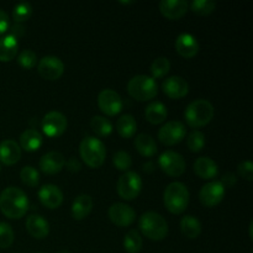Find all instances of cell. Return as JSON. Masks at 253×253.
I'll use <instances>...</instances> for the list:
<instances>
[{
	"instance_id": "e0dca14e",
	"label": "cell",
	"mask_w": 253,
	"mask_h": 253,
	"mask_svg": "<svg viewBox=\"0 0 253 253\" xmlns=\"http://www.w3.org/2000/svg\"><path fill=\"white\" fill-rule=\"evenodd\" d=\"M39 199L48 209H57L63 203V193L57 185L44 184L39 190Z\"/></svg>"
},
{
	"instance_id": "4dcf8cb0",
	"label": "cell",
	"mask_w": 253,
	"mask_h": 253,
	"mask_svg": "<svg viewBox=\"0 0 253 253\" xmlns=\"http://www.w3.org/2000/svg\"><path fill=\"white\" fill-rule=\"evenodd\" d=\"M90 126L94 132L100 136V137H106V136L113 132V124L104 116H93L90 121Z\"/></svg>"
},
{
	"instance_id": "f1b7e54d",
	"label": "cell",
	"mask_w": 253,
	"mask_h": 253,
	"mask_svg": "<svg viewBox=\"0 0 253 253\" xmlns=\"http://www.w3.org/2000/svg\"><path fill=\"white\" fill-rule=\"evenodd\" d=\"M116 130L121 137L131 138L137 130V124H136L135 118L130 114L120 116L116 121Z\"/></svg>"
},
{
	"instance_id": "d6986e66",
	"label": "cell",
	"mask_w": 253,
	"mask_h": 253,
	"mask_svg": "<svg viewBox=\"0 0 253 253\" xmlns=\"http://www.w3.org/2000/svg\"><path fill=\"white\" fill-rule=\"evenodd\" d=\"M188 4L185 0H162L160 2V11L169 20H178L184 16L188 11Z\"/></svg>"
},
{
	"instance_id": "f546056e",
	"label": "cell",
	"mask_w": 253,
	"mask_h": 253,
	"mask_svg": "<svg viewBox=\"0 0 253 253\" xmlns=\"http://www.w3.org/2000/svg\"><path fill=\"white\" fill-rule=\"evenodd\" d=\"M142 236L137 230H130L124 237V249L128 253H138L142 250Z\"/></svg>"
},
{
	"instance_id": "e575fe53",
	"label": "cell",
	"mask_w": 253,
	"mask_h": 253,
	"mask_svg": "<svg viewBox=\"0 0 253 253\" xmlns=\"http://www.w3.org/2000/svg\"><path fill=\"white\" fill-rule=\"evenodd\" d=\"M20 178H21L22 183L26 184L27 187L35 188L39 185L40 183V174L34 167L31 166H25L20 172Z\"/></svg>"
},
{
	"instance_id": "f6af8a7d",
	"label": "cell",
	"mask_w": 253,
	"mask_h": 253,
	"mask_svg": "<svg viewBox=\"0 0 253 253\" xmlns=\"http://www.w3.org/2000/svg\"><path fill=\"white\" fill-rule=\"evenodd\" d=\"M57 253H69V251H67V250H62V251H59Z\"/></svg>"
},
{
	"instance_id": "83f0119b",
	"label": "cell",
	"mask_w": 253,
	"mask_h": 253,
	"mask_svg": "<svg viewBox=\"0 0 253 253\" xmlns=\"http://www.w3.org/2000/svg\"><path fill=\"white\" fill-rule=\"evenodd\" d=\"M180 231L184 235L187 239L194 240L199 237L202 234V224L199 220L192 215H185L182 220H180Z\"/></svg>"
},
{
	"instance_id": "30bf717a",
	"label": "cell",
	"mask_w": 253,
	"mask_h": 253,
	"mask_svg": "<svg viewBox=\"0 0 253 253\" xmlns=\"http://www.w3.org/2000/svg\"><path fill=\"white\" fill-rule=\"evenodd\" d=\"M225 197V187L220 180H212L202 187L199 199L204 207L214 208L222 202Z\"/></svg>"
},
{
	"instance_id": "ab89813d",
	"label": "cell",
	"mask_w": 253,
	"mask_h": 253,
	"mask_svg": "<svg viewBox=\"0 0 253 253\" xmlns=\"http://www.w3.org/2000/svg\"><path fill=\"white\" fill-rule=\"evenodd\" d=\"M237 170H239V174L242 178H245V179H253V163L251 161H244V162L240 163L239 167H237Z\"/></svg>"
},
{
	"instance_id": "f35d334b",
	"label": "cell",
	"mask_w": 253,
	"mask_h": 253,
	"mask_svg": "<svg viewBox=\"0 0 253 253\" xmlns=\"http://www.w3.org/2000/svg\"><path fill=\"white\" fill-rule=\"evenodd\" d=\"M17 62L20 66L25 69H31L37 63V54L32 49H24L21 53L17 56Z\"/></svg>"
},
{
	"instance_id": "8d00e7d4",
	"label": "cell",
	"mask_w": 253,
	"mask_h": 253,
	"mask_svg": "<svg viewBox=\"0 0 253 253\" xmlns=\"http://www.w3.org/2000/svg\"><path fill=\"white\" fill-rule=\"evenodd\" d=\"M113 163L119 170H125L127 172L132 165V158L126 151H118L113 157Z\"/></svg>"
},
{
	"instance_id": "ee69618b",
	"label": "cell",
	"mask_w": 253,
	"mask_h": 253,
	"mask_svg": "<svg viewBox=\"0 0 253 253\" xmlns=\"http://www.w3.org/2000/svg\"><path fill=\"white\" fill-rule=\"evenodd\" d=\"M221 183L224 184V187H232L236 183V177L231 173H227V174L224 175V179H222Z\"/></svg>"
},
{
	"instance_id": "5bb4252c",
	"label": "cell",
	"mask_w": 253,
	"mask_h": 253,
	"mask_svg": "<svg viewBox=\"0 0 253 253\" xmlns=\"http://www.w3.org/2000/svg\"><path fill=\"white\" fill-rule=\"evenodd\" d=\"M109 219L119 227L130 226L136 219V211L127 204L115 203L109 208Z\"/></svg>"
},
{
	"instance_id": "74e56055",
	"label": "cell",
	"mask_w": 253,
	"mask_h": 253,
	"mask_svg": "<svg viewBox=\"0 0 253 253\" xmlns=\"http://www.w3.org/2000/svg\"><path fill=\"white\" fill-rule=\"evenodd\" d=\"M14 242V231L7 222H0V249H7Z\"/></svg>"
},
{
	"instance_id": "8fae6325",
	"label": "cell",
	"mask_w": 253,
	"mask_h": 253,
	"mask_svg": "<svg viewBox=\"0 0 253 253\" xmlns=\"http://www.w3.org/2000/svg\"><path fill=\"white\" fill-rule=\"evenodd\" d=\"M99 109L108 116H115L123 110V99L113 89H104L98 95Z\"/></svg>"
},
{
	"instance_id": "7402d4cb",
	"label": "cell",
	"mask_w": 253,
	"mask_h": 253,
	"mask_svg": "<svg viewBox=\"0 0 253 253\" xmlns=\"http://www.w3.org/2000/svg\"><path fill=\"white\" fill-rule=\"evenodd\" d=\"M193 168H194V172L198 177L207 180L212 179L219 173V167H217L216 162L209 157L197 158L194 165H193Z\"/></svg>"
},
{
	"instance_id": "7bdbcfd3",
	"label": "cell",
	"mask_w": 253,
	"mask_h": 253,
	"mask_svg": "<svg viewBox=\"0 0 253 253\" xmlns=\"http://www.w3.org/2000/svg\"><path fill=\"white\" fill-rule=\"evenodd\" d=\"M24 34H25V27L22 26L21 24H15L14 26L11 27V32H10V35H12L15 39H20L21 36H24Z\"/></svg>"
},
{
	"instance_id": "b9f144b4",
	"label": "cell",
	"mask_w": 253,
	"mask_h": 253,
	"mask_svg": "<svg viewBox=\"0 0 253 253\" xmlns=\"http://www.w3.org/2000/svg\"><path fill=\"white\" fill-rule=\"evenodd\" d=\"M66 166H67V169H68L69 172H73V173L79 172V170H81V168H82L79 161L77 160V158H74V157L69 158V160L66 162Z\"/></svg>"
},
{
	"instance_id": "4316f807",
	"label": "cell",
	"mask_w": 253,
	"mask_h": 253,
	"mask_svg": "<svg viewBox=\"0 0 253 253\" xmlns=\"http://www.w3.org/2000/svg\"><path fill=\"white\" fill-rule=\"evenodd\" d=\"M135 147L143 157H152L157 152V145L152 136L147 133H140L135 138Z\"/></svg>"
},
{
	"instance_id": "ba28073f",
	"label": "cell",
	"mask_w": 253,
	"mask_h": 253,
	"mask_svg": "<svg viewBox=\"0 0 253 253\" xmlns=\"http://www.w3.org/2000/svg\"><path fill=\"white\" fill-rule=\"evenodd\" d=\"M158 163L163 172L169 177H180L185 172V161L180 153L175 151H165L158 158Z\"/></svg>"
},
{
	"instance_id": "2e32d148",
	"label": "cell",
	"mask_w": 253,
	"mask_h": 253,
	"mask_svg": "<svg viewBox=\"0 0 253 253\" xmlns=\"http://www.w3.org/2000/svg\"><path fill=\"white\" fill-rule=\"evenodd\" d=\"M66 166V158L58 151H49L44 153L40 160V168L46 174L59 173Z\"/></svg>"
},
{
	"instance_id": "9a60e30c",
	"label": "cell",
	"mask_w": 253,
	"mask_h": 253,
	"mask_svg": "<svg viewBox=\"0 0 253 253\" xmlns=\"http://www.w3.org/2000/svg\"><path fill=\"white\" fill-rule=\"evenodd\" d=\"M162 90L168 98L180 99L184 98L189 91V84L184 78L179 76H172L162 83Z\"/></svg>"
},
{
	"instance_id": "44dd1931",
	"label": "cell",
	"mask_w": 253,
	"mask_h": 253,
	"mask_svg": "<svg viewBox=\"0 0 253 253\" xmlns=\"http://www.w3.org/2000/svg\"><path fill=\"white\" fill-rule=\"evenodd\" d=\"M21 158V147L14 140H4L0 142V162L5 166H12Z\"/></svg>"
},
{
	"instance_id": "7c38bea8",
	"label": "cell",
	"mask_w": 253,
	"mask_h": 253,
	"mask_svg": "<svg viewBox=\"0 0 253 253\" xmlns=\"http://www.w3.org/2000/svg\"><path fill=\"white\" fill-rule=\"evenodd\" d=\"M40 76L46 81H57L64 72V63L56 56H44L37 64Z\"/></svg>"
},
{
	"instance_id": "52a82bcc",
	"label": "cell",
	"mask_w": 253,
	"mask_h": 253,
	"mask_svg": "<svg viewBox=\"0 0 253 253\" xmlns=\"http://www.w3.org/2000/svg\"><path fill=\"white\" fill-rule=\"evenodd\" d=\"M116 189L123 199L133 200L140 195L142 189V179L138 173L127 170L119 178Z\"/></svg>"
},
{
	"instance_id": "60d3db41",
	"label": "cell",
	"mask_w": 253,
	"mask_h": 253,
	"mask_svg": "<svg viewBox=\"0 0 253 253\" xmlns=\"http://www.w3.org/2000/svg\"><path fill=\"white\" fill-rule=\"evenodd\" d=\"M9 29V16L4 10L0 9V35L5 34Z\"/></svg>"
},
{
	"instance_id": "d590c367",
	"label": "cell",
	"mask_w": 253,
	"mask_h": 253,
	"mask_svg": "<svg viewBox=\"0 0 253 253\" xmlns=\"http://www.w3.org/2000/svg\"><path fill=\"white\" fill-rule=\"evenodd\" d=\"M187 145L192 152H199V151L203 150L205 145V135L202 131H192L189 136H188Z\"/></svg>"
},
{
	"instance_id": "8992f818",
	"label": "cell",
	"mask_w": 253,
	"mask_h": 253,
	"mask_svg": "<svg viewBox=\"0 0 253 253\" xmlns=\"http://www.w3.org/2000/svg\"><path fill=\"white\" fill-rule=\"evenodd\" d=\"M127 91L135 100L147 101L157 95L158 85L152 77L138 74L128 81Z\"/></svg>"
},
{
	"instance_id": "d6a6232c",
	"label": "cell",
	"mask_w": 253,
	"mask_h": 253,
	"mask_svg": "<svg viewBox=\"0 0 253 253\" xmlns=\"http://www.w3.org/2000/svg\"><path fill=\"white\" fill-rule=\"evenodd\" d=\"M170 69V62L167 57H158L151 64V73L155 78H162L167 76Z\"/></svg>"
},
{
	"instance_id": "d4e9b609",
	"label": "cell",
	"mask_w": 253,
	"mask_h": 253,
	"mask_svg": "<svg viewBox=\"0 0 253 253\" xmlns=\"http://www.w3.org/2000/svg\"><path fill=\"white\" fill-rule=\"evenodd\" d=\"M43 138L42 135L35 128H27L20 136V147L27 152H35L42 146Z\"/></svg>"
},
{
	"instance_id": "4fadbf2b",
	"label": "cell",
	"mask_w": 253,
	"mask_h": 253,
	"mask_svg": "<svg viewBox=\"0 0 253 253\" xmlns=\"http://www.w3.org/2000/svg\"><path fill=\"white\" fill-rule=\"evenodd\" d=\"M67 118L59 111H49L42 120V130L48 137H58L67 130Z\"/></svg>"
},
{
	"instance_id": "1f68e13d",
	"label": "cell",
	"mask_w": 253,
	"mask_h": 253,
	"mask_svg": "<svg viewBox=\"0 0 253 253\" xmlns=\"http://www.w3.org/2000/svg\"><path fill=\"white\" fill-rule=\"evenodd\" d=\"M190 9L197 15L207 16V15H210L211 12L215 11V9H216V2L212 1V0H194L190 4Z\"/></svg>"
},
{
	"instance_id": "484cf974",
	"label": "cell",
	"mask_w": 253,
	"mask_h": 253,
	"mask_svg": "<svg viewBox=\"0 0 253 253\" xmlns=\"http://www.w3.org/2000/svg\"><path fill=\"white\" fill-rule=\"evenodd\" d=\"M167 108H166L165 104L161 103V101H153V103H151L145 110L146 120H147L148 123L153 124V125L162 124L163 121L167 119Z\"/></svg>"
},
{
	"instance_id": "ffe728a7",
	"label": "cell",
	"mask_w": 253,
	"mask_h": 253,
	"mask_svg": "<svg viewBox=\"0 0 253 253\" xmlns=\"http://www.w3.org/2000/svg\"><path fill=\"white\" fill-rule=\"evenodd\" d=\"M25 226H26L27 232H29L32 237H35V239L37 240L44 239V237L48 236L49 234L48 221H47L43 216H41V215H30L26 219Z\"/></svg>"
},
{
	"instance_id": "9c48e42d",
	"label": "cell",
	"mask_w": 253,
	"mask_h": 253,
	"mask_svg": "<svg viewBox=\"0 0 253 253\" xmlns=\"http://www.w3.org/2000/svg\"><path fill=\"white\" fill-rule=\"evenodd\" d=\"M187 135L184 124L180 121L173 120L166 123L158 131V138L161 143L166 146H173L183 141V138Z\"/></svg>"
},
{
	"instance_id": "ac0fdd59",
	"label": "cell",
	"mask_w": 253,
	"mask_h": 253,
	"mask_svg": "<svg viewBox=\"0 0 253 253\" xmlns=\"http://www.w3.org/2000/svg\"><path fill=\"white\" fill-rule=\"evenodd\" d=\"M199 42L193 35L190 34H180L175 40V49L178 53L184 58L189 59L197 56L199 52Z\"/></svg>"
},
{
	"instance_id": "5b68a950",
	"label": "cell",
	"mask_w": 253,
	"mask_h": 253,
	"mask_svg": "<svg viewBox=\"0 0 253 253\" xmlns=\"http://www.w3.org/2000/svg\"><path fill=\"white\" fill-rule=\"evenodd\" d=\"M79 153L82 160L90 168H99L105 162L106 148L99 138L91 136L84 138L79 146Z\"/></svg>"
},
{
	"instance_id": "6da1fadb",
	"label": "cell",
	"mask_w": 253,
	"mask_h": 253,
	"mask_svg": "<svg viewBox=\"0 0 253 253\" xmlns=\"http://www.w3.org/2000/svg\"><path fill=\"white\" fill-rule=\"evenodd\" d=\"M0 210L9 219H21L29 210L26 193L16 187H9L0 194Z\"/></svg>"
},
{
	"instance_id": "836d02e7",
	"label": "cell",
	"mask_w": 253,
	"mask_h": 253,
	"mask_svg": "<svg viewBox=\"0 0 253 253\" xmlns=\"http://www.w3.org/2000/svg\"><path fill=\"white\" fill-rule=\"evenodd\" d=\"M32 15V6L30 2H20V4L15 5L14 10H12V19L15 20L16 24H21V22L26 21L30 19Z\"/></svg>"
},
{
	"instance_id": "7a4b0ae2",
	"label": "cell",
	"mask_w": 253,
	"mask_h": 253,
	"mask_svg": "<svg viewBox=\"0 0 253 253\" xmlns=\"http://www.w3.org/2000/svg\"><path fill=\"white\" fill-rule=\"evenodd\" d=\"M189 190L187 185L180 182H173L168 185L163 193V202L166 208L172 214H182L189 204Z\"/></svg>"
},
{
	"instance_id": "277c9868",
	"label": "cell",
	"mask_w": 253,
	"mask_h": 253,
	"mask_svg": "<svg viewBox=\"0 0 253 253\" xmlns=\"http://www.w3.org/2000/svg\"><path fill=\"white\" fill-rule=\"evenodd\" d=\"M140 230L145 237L152 241H161L168 235V224L162 215L147 211L140 217Z\"/></svg>"
},
{
	"instance_id": "603a6c76",
	"label": "cell",
	"mask_w": 253,
	"mask_h": 253,
	"mask_svg": "<svg viewBox=\"0 0 253 253\" xmlns=\"http://www.w3.org/2000/svg\"><path fill=\"white\" fill-rule=\"evenodd\" d=\"M93 209V199L88 194H81L72 204V216L76 220H83L90 214Z\"/></svg>"
},
{
	"instance_id": "cb8c5ba5",
	"label": "cell",
	"mask_w": 253,
	"mask_h": 253,
	"mask_svg": "<svg viewBox=\"0 0 253 253\" xmlns=\"http://www.w3.org/2000/svg\"><path fill=\"white\" fill-rule=\"evenodd\" d=\"M19 42L12 35L0 37V62H10L16 57Z\"/></svg>"
},
{
	"instance_id": "3957f363",
	"label": "cell",
	"mask_w": 253,
	"mask_h": 253,
	"mask_svg": "<svg viewBox=\"0 0 253 253\" xmlns=\"http://www.w3.org/2000/svg\"><path fill=\"white\" fill-rule=\"evenodd\" d=\"M214 106L209 100L198 99L187 106L184 111V118L190 127L199 128L208 125L214 118Z\"/></svg>"
}]
</instances>
